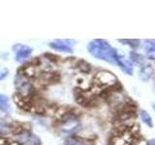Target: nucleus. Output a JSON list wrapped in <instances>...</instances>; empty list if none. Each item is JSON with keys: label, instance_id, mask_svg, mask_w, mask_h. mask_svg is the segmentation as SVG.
I'll use <instances>...</instances> for the list:
<instances>
[{"label": "nucleus", "instance_id": "obj_1", "mask_svg": "<svg viewBox=\"0 0 155 145\" xmlns=\"http://www.w3.org/2000/svg\"><path fill=\"white\" fill-rule=\"evenodd\" d=\"M87 50L97 59L103 60L111 65H116V57L118 55V51L106 40L102 39L92 40L87 45Z\"/></svg>", "mask_w": 155, "mask_h": 145}, {"label": "nucleus", "instance_id": "obj_2", "mask_svg": "<svg viewBox=\"0 0 155 145\" xmlns=\"http://www.w3.org/2000/svg\"><path fill=\"white\" fill-rule=\"evenodd\" d=\"M15 86L19 98L25 99L30 97L33 93V84L24 72H18L15 79Z\"/></svg>", "mask_w": 155, "mask_h": 145}, {"label": "nucleus", "instance_id": "obj_3", "mask_svg": "<svg viewBox=\"0 0 155 145\" xmlns=\"http://www.w3.org/2000/svg\"><path fill=\"white\" fill-rule=\"evenodd\" d=\"M81 122L77 115L74 113H65L62 118L61 123V130L64 134L75 135L76 133H78L81 130Z\"/></svg>", "mask_w": 155, "mask_h": 145}, {"label": "nucleus", "instance_id": "obj_4", "mask_svg": "<svg viewBox=\"0 0 155 145\" xmlns=\"http://www.w3.org/2000/svg\"><path fill=\"white\" fill-rule=\"evenodd\" d=\"M94 82L99 88H110L118 83L117 79L113 72L106 70H102L96 72L94 76Z\"/></svg>", "mask_w": 155, "mask_h": 145}, {"label": "nucleus", "instance_id": "obj_5", "mask_svg": "<svg viewBox=\"0 0 155 145\" xmlns=\"http://www.w3.org/2000/svg\"><path fill=\"white\" fill-rule=\"evenodd\" d=\"M15 141L19 145H41L42 141L35 134L28 130H21L15 135Z\"/></svg>", "mask_w": 155, "mask_h": 145}, {"label": "nucleus", "instance_id": "obj_6", "mask_svg": "<svg viewBox=\"0 0 155 145\" xmlns=\"http://www.w3.org/2000/svg\"><path fill=\"white\" fill-rule=\"evenodd\" d=\"M13 50L15 52V60L18 63L25 62L31 56L33 50L26 45L17 44L13 47Z\"/></svg>", "mask_w": 155, "mask_h": 145}, {"label": "nucleus", "instance_id": "obj_7", "mask_svg": "<svg viewBox=\"0 0 155 145\" xmlns=\"http://www.w3.org/2000/svg\"><path fill=\"white\" fill-rule=\"evenodd\" d=\"M76 43L74 40H56L54 42L50 43V47L52 50L61 51V52H66V53H72L73 50L71 46H73Z\"/></svg>", "mask_w": 155, "mask_h": 145}, {"label": "nucleus", "instance_id": "obj_8", "mask_svg": "<svg viewBox=\"0 0 155 145\" xmlns=\"http://www.w3.org/2000/svg\"><path fill=\"white\" fill-rule=\"evenodd\" d=\"M116 66H118L126 75H133L134 72V64L129 58L124 56L123 54L118 52V55L116 57Z\"/></svg>", "mask_w": 155, "mask_h": 145}, {"label": "nucleus", "instance_id": "obj_9", "mask_svg": "<svg viewBox=\"0 0 155 145\" xmlns=\"http://www.w3.org/2000/svg\"><path fill=\"white\" fill-rule=\"evenodd\" d=\"M154 74L153 67L150 64H144L140 68L139 77L143 81H148Z\"/></svg>", "mask_w": 155, "mask_h": 145}, {"label": "nucleus", "instance_id": "obj_10", "mask_svg": "<svg viewBox=\"0 0 155 145\" xmlns=\"http://www.w3.org/2000/svg\"><path fill=\"white\" fill-rule=\"evenodd\" d=\"M145 57L149 60H155V41L145 40L143 42Z\"/></svg>", "mask_w": 155, "mask_h": 145}, {"label": "nucleus", "instance_id": "obj_11", "mask_svg": "<svg viewBox=\"0 0 155 145\" xmlns=\"http://www.w3.org/2000/svg\"><path fill=\"white\" fill-rule=\"evenodd\" d=\"M65 145H91V143L84 138L76 137V135H70L65 140Z\"/></svg>", "mask_w": 155, "mask_h": 145}, {"label": "nucleus", "instance_id": "obj_12", "mask_svg": "<svg viewBox=\"0 0 155 145\" xmlns=\"http://www.w3.org/2000/svg\"><path fill=\"white\" fill-rule=\"evenodd\" d=\"M0 111L5 113H9L11 111L10 100L8 98V96L4 94H0Z\"/></svg>", "mask_w": 155, "mask_h": 145}, {"label": "nucleus", "instance_id": "obj_13", "mask_svg": "<svg viewBox=\"0 0 155 145\" xmlns=\"http://www.w3.org/2000/svg\"><path fill=\"white\" fill-rule=\"evenodd\" d=\"M129 59L131 60V62H132L133 64L135 63V64H138V65H140V67L145 64V62H144V57H143L142 54H140L139 52L134 51V50L130 51V53H129Z\"/></svg>", "mask_w": 155, "mask_h": 145}, {"label": "nucleus", "instance_id": "obj_14", "mask_svg": "<svg viewBox=\"0 0 155 145\" xmlns=\"http://www.w3.org/2000/svg\"><path fill=\"white\" fill-rule=\"evenodd\" d=\"M140 118L143 121L144 125H147L148 128H153V121L150 114L147 112V110H140Z\"/></svg>", "mask_w": 155, "mask_h": 145}, {"label": "nucleus", "instance_id": "obj_15", "mask_svg": "<svg viewBox=\"0 0 155 145\" xmlns=\"http://www.w3.org/2000/svg\"><path fill=\"white\" fill-rule=\"evenodd\" d=\"M119 42L125 44L129 47H131L132 48H136L140 46V40H136V39H122V40H118Z\"/></svg>", "mask_w": 155, "mask_h": 145}, {"label": "nucleus", "instance_id": "obj_16", "mask_svg": "<svg viewBox=\"0 0 155 145\" xmlns=\"http://www.w3.org/2000/svg\"><path fill=\"white\" fill-rule=\"evenodd\" d=\"M11 128L4 119H0V134H7L10 133Z\"/></svg>", "mask_w": 155, "mask_h": 145}, {"label": "nucleus", "instance_id": "obj_17", "mask_svg": "<svg viewBox=\"0 0 155 145\" xmlns=\"http://www.w3.org/2000/svg\"><path fill=\"white\" fill-rule=\"evenodd\" d=\"M78 67H79V69L81 72H84V74H87V72H89V71L91 70V66L88 64L87 62L85 61H80L79 64H78Z\"/></svg>", "mask_w": 155, "mask_h": 145}, {"label": "nucleus", "instance_id": "obj_18", "mask_svg": "<svg viewBox=\"0 0 155 145\" xmlns=\"http://www.w3.org/2000/svg\"><path fill=\"white\" fill-rule=\"evenodd\" d=\"M8 74H9V70L7 68L0 66V80H3L4 79H6Z\"/></svg>", "mask_w": 155, "mask_h": 145}, {"label": "nucleus", "instance_id": "obj_19", "mask_svg": "<svg viewBox=\"0 0 155 145\" xmlns=\"http://www.w3.org/2000/svg\"><path fill=\"white\" fill-rule=\"evenodd\" d=\"M132 145H148V141L142 137H136L132 142Z\"/></svg>", "mask_w": 155, "mask_h": 145}, {"label": "nucleus", "instance_id": "obj_20", "mask_svg": "<svg viewBox=\"0 0 155 145\" xmlns=\"http://www.w3.org/2000/svg\"><path fill=\"white\" fill-rule=\"evenodd\" d=\"M148 145H155V138L150 139L148 141Z\"/></svg>", "mask_w": 155, "mask_h": 145}, {"label": "nucleus", "instance_id": "obj_21", "mask_svg": "<svg viewBox=\"0 0 155 145\" xmlns=\"http://www.w3.org/2000/svg\"><path fill=\"white\" fill-rule=\"evenodd\" d=\"M153 108H154V110H155V103H154V105H153Z\"/></svg>", "mask_w": 155, "mask_h": 145}, {"label": "nucleus", "instance_id": "obj_22", "mask_svg": "<svg viewBox=\"0 0 155 145\" xmlns=\"http://www.w3.org/2000/svg\"><path fill=\"white\" fill-rule=\"evenodd\" d=\"M154 80H155V77H154Z\"/></svg>", "mask_w": 155, "mask_h": 145}]
</instances>
